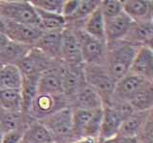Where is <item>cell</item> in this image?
I'll list each match as a JSON object with an SVG mask.
<instances>
[{
    "mask_svg": "<svg viewBox=\"0 0 153 143\" xmlns=\"http://www.w3.org/2000/svg\"><path fill=\"white\" fill-rule=\"evenodd\" d=\"M139 142L142 143H153V121L152 116L147 119V121L143 125L140 133L137 136Z\"/></svg>",
    "mask_w": 153,
    "mask_h": 143,
    "instance_id": "33",
    "label": "cell"
},
{
    "mask_svg": "<svg viewBox=\"0 0 153 143\" xmlns=\"http://www.w3.org/2000/svg\"><path fill=\"white\" fill-rule=\"evenodd\" d=\"M85 85L83 64L78 66H63L62 94L67 98L68 102Z\"/></svg>",
    "mask_w": 153,
    "mask_h": 143,
    "instance_id": "12",
    "label": "cell"
},
{
    "mask_svg": "<svg viewBox=\"0 0 153 143\" xmlns=\"http://www.w3.org/2000/svg\"><path fill=\"white\" fill-rule=\"evenodd\" d=\"M42 32H43L38 27L23 25L5 20V35L9 38V40L18 44L33 47L38 38L41 36Z\"/></svg>",
    "mask_w": 153,
    "mask_h": 143,
    "instance_id": "11",
    "label": "cell"
},
{
    "mask_svg": "<svg viewBox=\"0 0 153 143\" xmlns=\"http://www.w3.org/2000/svg\"><path fill=\"white\" fill-rule=\"evenodd\" d=\"M123 11L133 22L152 21L153 2L151 0H123Z\"/></svg>",
    "mask_w": 153,
    "mask_h": 143,
    "instance_id": "16",
    "label": "cell"
},
{
    "mask_svg": "<svg viewBox=\"0 0 153 143\" xmlns=\"http://www.w3.org/2000/svg\"><path fill=\"white\" fill-rule=\"evenodd\" d=\"M2 136H3V133L1 130H0V143H1V141H2Z\"/></svg>",
    "mask_w": 153,
    "mask_h": 143,
    "instance_id": "39",
    "label": "cell"
},
{
    "mask_svg": "<svg viewBox=\"0 0 153 143\" xmlns=\"http://www.w3.org/2000/svg\"><path fill=\"white\" fill-rule=\"evenodd\" d=\"M59 60L63 66H78L83 64L78 37L73 29L67 26L62 32Z\"/></svg>",
    "mask_w": 153,
    "mask_h": 143,
    "instance_id": "10",
    "label": "cell"
},
{
    "mask_svg": "<svg viewBox=\"0 0 153 143\" xmlns=\"http://www.w3.org/2000/svg\"><path fill=\"white\" fill-rule=\"evenodd\" d=\"M40 122L49 131L54 143H71L76 140L70 107L59 110Z\"/></svg>",
    "mask_w": 153,
    "mask_h": 143,
    "instance_id": "5",
    "label": "cell"
},
{
    "mask_svg": "<svg viewBox=\"0 0 153 143\" xmlns=\"http://www.w3.org/2000/svg\"><path fill=\"white\" fill-rule=\"evenodd\" d=\"M26 128L18 129V130H14L12 132L3 133L1 143H21L24 132H25Z\"/></svg>",
    "mask_w": 153,
    "mask_h": 143,
    "instance_id": "34",
    "label": "cell"
},
{
    "mask_svg": "<svg viewBox=\"0 0 153 143\" xmlns=\"http://www.w3.org/2000/svg\"><path fill=\"white\" fill-rule=\"evenodd\" d=\"M62 73L63 65H59L42 73L38 80V94L49 95L62 94Z\"/></svg>",
    "mask_w": 153,
    "mask_h": 143,
    "instance_id": "13",
    "label": "cell"
},
{
    "mask_svg": "<svg viewBox=\"0 0 153 143\" xmlns=\"http://www.w3.org/2000/svg\"><path fill=\"white\" fill-rule=\"evenodd\" d=\"M64 1L65 0H31L30 3L40 11L62 14Z\"/></svg>",
    "mask_w": 153,
    "mask_h": 143,
    "instance_id": "32",
    "label": "cell"
},
{
    "mask_svg": "<svg viewBox=\"0 0 153 143\" xmlns=\"http://www.w3.org/2000/svg\"><path fill=\"white\" fill-rule=\"evenodd\" d=\"M117 143H138L136 137H116Z\"/></svg>",
    "mask_w": 153,
    "mask_h": 143,
    "instance_id": "35",
    "label": "cell"
},
{
    "mask_svg": "<svg viewBox=\"0 0 153 143\" xmlns=\"http://www.w3.org/2000/svg\"><path fill=\"white\" fill-rule=\"evenodd\" d=\"M71 143H98V139H95V138H91V137H83V138H79V139H76Z\"/></svg>",
    "mask_w": 153,
    "mask_h": 143,
    "instance_id": "36",
    "label": "cell"
},
{
    "mask_svg": "<svg viewBox=\"0 0 153 143\" xmlns=\"http://www.w3.org/2000/svg\"><path fill=\"white\" fill-rule=\"evenodd\" d=\"M0 17L5 20L38 27V16L35 7L26 0H0Z\"/></svg>",
    "mask_w": 153,
    "mask_h": 143,
    "instance_id": "4",
    "label": "cell"
},
{
    "mask_svg": "<svg viewBox=\"0 0 153 143\" xmlns=\"http://www.w3.org/2000/svg\"><path fill=\"white\" fill-rule=\"evenodd\" d=\"M133 21L123 12L120 15L105 20L106 44L123 40L132 26Z\"/></svg>",
    "mask_w": 153,
    "mask_h": 143,
    "instance_id": "17",
    "label": "cell"
},
{
    "mask_svg": "<svg viewBox=\"0 0 153 143\" xmlns=\"http://www.w3.org/2000/svg\"><path fill=\"white\" fill-rule=\"evenodd\" d=\"M85 82L97 93L103 105H107L113 98L117 80L110 74L104 65L83 64Z\"/></svg>",
    "mask_w": 153,
    "mask_h": 143,
    "instance_id": "3",
    "label": "cell"
},
{
    "mask_svg": "<svg viewBox=\"0 0 153 143\" xmlns=\"http://www.w3.org/2000/svg\"><path fill=\"white\" fill-rule=\"evenodd\" d=\"M128 103L121 100H111L102 106V120L99 140H108L116 138L123 121L133 113Z\"/></svg>",
    "mask_w": 153,
    "mask_h": 143,
    "instance_id": "2",
    "label": "cell"
},
{
    "mask_svg": "<svg viewBox=\"0 0 153 143\" xmlns=\"http://www.w3.org/2000/svg\"><path fill=\"white\" fill-rule=\"evenodd\" d=\"M152 116V110L146 112H133L122 123L117 137H136L147 119Z\"/></svg>",
    "mask_w": 153,
    "mask_h": 143,
    "instance_id": "19",
    "label": "cell"
},
{
    "mask_svg": "<svg viewBox=\"0 0 153 143\" xmlns=\"http://www.w3.org/2000/svg\"><path fill=\"white\" fill-rule=\"evenodd\" d=\"M32 119L26 114L5 112L0 110V130L3 133L26 128Z\"/></svg>",
    "mask_w": 153,
    "mask_h": 143,
    "instance_id": "22",
    "label": "cell"
},
{
    "mask_svg": "<svg viewBox=\"0 0 153 143\" xmlns=\"http://www.w3.org/2000/svg\"><path fill=\"white\" fill-rule=\"evenodd\" d=\"M2 66H3V64L1 63V61H0V68H1V67H2Z\"/></svg>",
    "mask_w": 153,
    "mask_h": 143,
    "instance_id": "40",
    "label": "cell"
},
{
    "mask_svg": "<svg viewBox=\"0 0 153 143\" xmlns=\"http://www.w3.org/2000/svg\"><path fill=\"white\" fill-rule=\"evenodd\" d=\"M134 112H146L153 109V86L129 97L126 101Z\"/></svg>",
    "mask_w": 153,
    "mask_h": 143,
    "instance_id": "30",
    "label": "cell"
},
{
    "mask_svg": "<svg viewBox=\"0 0 153 143\" xmlns=\"http://www.w3.org/2000/svg\"><path fill=\"white\" fill-rule=\"evenodd\" d=\"M8 42H9V38L6 35H5L4 33L0 32V50H1Z\"/></svg>",
    "mask_w": 153,
    "mask_h": 143,
    "instance_id": "37",
    "label": "cell"
},
{
    "mask_svg": "<svg viewBox=\"0 0 153 143\" xmlns=\"http://www.w3.org/2000/svg\"><path fill=\"white\" fill-rule=\"evenodd\" d=\"M40 74H31L24 75L22 77V83L20 87V92L23 101V113H28L31 107L33 100L38 94V80Z\"/></svg>",
    "mask_w": 153,
    "mask_h": 143,
    "instance_id": "27",
    "label": "cell"
},
{
    "mask_svg": "<svg viewBox=\"0 0 153 143\" xmlns=\"http://www.w3.org/2000/svg\"><path fill=\"white\" fill-rule=\"evenodd\" d=\"M100 10L104 20L120 15L123 11V1L121 0H100Z\"/></svg>",
    "mask_w": 153,
    "mask_h": 143,
    "instance_id": "31",
    "label": "cell"
},
{
    "mask_svg": "<svg viewBox=\"0 0 153 143\" xmlns=\"http://www.w3.org/2000/svg\"><path fill=\"white\" fill-rule=\"evenodd\" d=\"M153 39V22H133L132 26L124 36L123 41L129 44L140 47H152Z\"/></svg>",
    "mask_w": 153,
    "mask_h": 143,
    "instance_id": "14",
    "label": "cell"
},
{
    "mask_svg": "<svg viewBox=\"0 0 153 143\" xmlns=\"http://www.w3.org/2000/svg\"><path fill=\"white\" fill-rule=\"evenodd\" d=\"M98 143H117L116 142V138H113V139H108V140H99Z\"/></svg>",
    "mask_w": 153,
    "mask_h": 143,
    "instance_id": "38",
    "label": "cell"
},
{
    "mask_svg": "<svg viewBox=\"0 0 153 143\" xmlns=\"http://www.w3.org/2000/svg\"><path fill=\"white\" fill-rule=\"evenodd\" d=\"M22 77L16 65H3L0 68V90L20 89Z\"/></svg>",
    "mask_w": 153,
    "mask_h": 143,
    "instance_id": "29",
    "label": "cell"
},
{
    "mask_svg": "<svg viewBox=\"0 0 153 143\" xmlns=\"http://www.w3.org/2000/svg\"><path fill=\"white\" fill-rule=\"evenodd\" d=\"M81 30L90 36L106 43V39H105V20L100 10V6L86 19Z\"/></svg>",
    "mask_w": 153,
    "mask_h": 143,
    "instance_id": "25",
    "label": "cell"
},
{
    "mask_svg": "<svg viewBox=\"0 0 153 143\" xmlns=\"http://www.w3.org/2000/svg\"><path fill=\"white\" fill-rule=\"evenodd\" d=\"M138 48L121 40L107 44L105 67L117 81L127 74Z\"/></svg>",
    "mask_w": 153,
    "mask_h": 143,
    "instance_id": "1",
    "label": "cell"
},
{
    "mask_svg": "<svg viewBox=\"0 0 153 143\" xmlns=\"http://www.w3.org/2000/svg\"><path fill=\"white\" fill-rule=\"evenodd\" d=\"M138 143H142V142H139V141H138Z\"/></svg>",
    "mask_w": 153,
    "mask_h": 143,
    "instance_id": "41",
    "label": "cell"
},
{
    "mask_svg": "<svg viewBox=\"0 0 153 143\" xmlns=\"http://www.w3.org/2000/svg\"><path fill=\"white\" fill-rule=\"evenodd\" d=\"M129 73L153 81V51L152 47L138 48Z\"/></svg>",
    "mask_w": 153,
    "mask_h": 143,
    "instance_id": "15",
    "label": "cell"
},
{
    "mask_svg": "<svg viewBox=\"0 0 153 143\" xmlns=\"http://www.w3.org/2000/svg\"><path fill=\"white\" fill-rule=\"evenodd\" d=\"M31 48L9 40L0 50V61L3 65H16L27 55Z\"/></svg>",
    "mask_w": 153,
    "mask_h": 143,
    "instance_id": "23",
    "label": "cell"
},
{
    "mask_svg": "<svg viewBox=\"0 0 153 143\" xmlns=\"http://www.w3.org/2000/svg\"><path fill=\"white\" fill-rule=\"evenodd\" d=\"M0 110L5 112H23V101L20 89L0 90Z\"/></svg>",
    "mask_w": 153,
    "mask_h": 143,
    "instance_id": "26",
    "label": "cell"
},
{
    "mask_svg": "<svg viewBox=\"0 0 153 143\" xmlns=\"http://www.w3.org/2000/svg\"><path fill=\"white\" fill-rule=\"evenodd\" d=\"M62 65L59 61L51 58L36 47H32L27 55L16 65L22 76L31 74H41L45 71Z\"/></svg>",
    "mask_w": 153,
    "mask_h": 143,
    "instance_id": "8",
    "label": "cell"
},
{
    "mask_svg": "<svg viewBox=\"0 0 153 143\" xmlns=\"http://www.w3.org/2000/svg\"><path fill=\"white\" fill-rule=\"evenodd\" d=\"M36 11L39 20L38 28L42 32H62L66 28L67 23L62 14L46 13L37 9Z\"/></svg>",
    "mask_w": 153,
    "mask_h": 143,
    "instance_id": "28",
    "label": "cell"
},
{
    "mask_svg": "<svg viewBox=\"0 0 153 143\" xmlns=\"http://www.w3.org/2000/svg\"><path fill=\"white\" fill-rule=\"evenodd\" d=\"M62 32H43L33 47L37 48L51 58L60 62Z\"/></svg>",
    "mask_w": 153,
    "mask_h": 143,
    "instance_id": "18",
    "label": "cell"
},
{
    "mask_svg": "<svg viewBox=\"0 0 153 143\" xmlns=\"http://www.w3.org/2000/svg\"><path fill=\"white\" fill-rule=\"evenodd\" d=\"M73 30L78 37L83 64L105 66L107 52L106 43L90 36L81 29H73Z\"/></svg>",
    "mask_w": 153,
    "mask_h": 143,
    "instance_id": "6",
    "label": "cell"
},
{
    "mask_svg": "<svg viewBox=\"0 0 153 143\" xmlns=\"http://www.w3.org/2000/svg\"><path fill=\"white\" fill-rule=\"evenodd\" d=\"M69 106L72 109L95 110L103 106L100 95L86 84L81 88L74 97L69 101Z\"/></svg>",
    "mask_w": 153,
    "mask_h": 143,
    "instance_id": "20",
    "label": "cell"
},
{
    "mask_svg": "<svg viewBox=\"0 0 153 143\" xmlns=\"http://www.w3.org/2000/svg\"><path fill=\"white\" fill-rule=\"evenodd\" d=\"M152 80L128 73L117 81L112 100L126 101L129 97H131L132 95L139 93L140 91L152 87Z\"/></svg>",
    "mask_w": 153,
    "mask_h": 143,
    "instance_id": "9",
    "label": "cell"
},
{
    "mask_svg": "<svg viewBox=\"0 0 153 143\" xmlns=\"http://www.w3.org/2000/svg\"><path fill=\"white\" fill-rule=\"evenodd\" d=\"M100 4V0H79L74 13L66 19L67 27L72 29H82L83 23Z\"/></svg>",
    "mask_w": 153,
    "mask_h": 143,
    "instance_id": "21",
    "label": "cell"
},
{
    "mask_svg": "<svg viewBox=\"0 0 153 143\" xmlns=\"http://www.w3.org/2000/svg\"><path fill=\"white\" fill-rule=\"evenodd\" d=\"M21 143H54L47 128L40 121L32 120L24 132Z\"/></svg>",
    "mask_w": 153,
    "mask_h": 143,
    "instance_id": "24",
    "label": "cell"
},
{
    "mask_svg": "<svg viewBox=\"0 0 153 143\" xmlns=\"http://www.w3.org/2000/svg\"><path fill=\"white\" fill-rule=\"evenodd\" d=\"M66 107H69V102L63 94L49 95L37 94L33 100L27 116L32 120L42 121L51 114Z\"/></svg>",
    "mask_w": 153,
    "mask_h": 143,
    "instance_id": "7",
    "label": "cell"
}]
</instances>
